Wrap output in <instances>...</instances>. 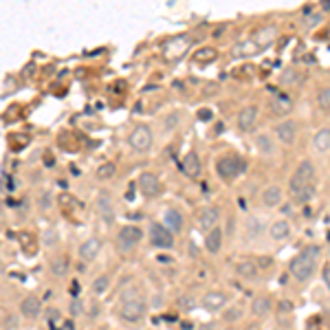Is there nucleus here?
Here are the masks:
<instances>
[{
	"instance_id": "obj_1",
	"label": "nucleus",
	"mask_w": 330,
	"mask_h": 330,
	"mask_svg": "<svg viewBox=\"0 0 330 330\" xmlns=\"http://www.w3.org/2000/svg\"><path fill=\"white\" fill-rule=\"evenodd\" d=\"M317 258H319V249L317 246H308L302 253H297L293 260L288 262V271L295 280L300 282H306V280L312 278L315 273V266H317Z\"/></svg>"
},
{
	"instance_id": "obj_2",
	"label": "nucleus",
	"mask_w": 330,
	"mask_h": 330,
	"mask_svg": "<svg viewBox=\"0 0 330 330\" xmlns=\"http://www.w3.org/2000/svg\"><path fill=\"white\" fill-rule=\"evenodd\" d=\"M146 317V304H143L141 297H124L119 304V319L128 326H139Z\"/></svg>"
},
{
	"instance_id": "obj_3",
	"label": "nucleus",
	"mask_w": 330,
	"mask_h": 330,
	"mask_svg": "<svg viewBox=\"0 0 330 330\" xmlns=\"http://www.w3.org/2000/svg\"><path fill=\"white\" fill-rule=\"evenodd\" d=\"M242 168H244V163L236 154H222V156L216 158V174L222 180H234L242 172Z\"/></svg>"
},
{
	"instance_id": "obj_4",
	"label": "nucleus",
	"mask_w": 330,
	"mask_h": 330,
	"mask_svg": "<svg viewBox=\"0 0 330 330\" xmlns=\"http://www.w3.org/2000/svg\"><path fill=\"white\" fill-rule=\"evenodd\" d=\"M143 240V229L136 224H124L117 234V249L121 253H130L134 251V246Z\"/></svg>"
},
{
	"instance_id": "obj_5",
	"label": "nucleus",
	"mask_w": 330,
	"mask_h": 330,
	"mask_svg": "<svg viewBox=\"0 0 330 330\" xmlns=\"http://www.w3.org/2000/svg\"><path fill=\"white\" fill-rule=\"evenodd\" d=\"M152 141H154V134H152V128L146 124H139L134 130L128 134V146L132 148L134 152H148L152 148Z\"/></svg>"
},
{
	"instance_id": "obj_6",
	"label": "nucleus",
	"mask_w": 330,
	"mask_h": 330,
	"mask_svg": "<svg viewBox=\"0 0 330 330\" xmlns=\"http://www.w3.org/2000/svg\"><path fill=\"white\" fill-rule=\"evenodd\" d=\"M150 244L156 246V249H172L174 234L163 222H152L150 224Z\"/></svg>"
},
{
	"instance_id": "obj_7",
	"label": "nucleus",
	"mask_w": 330,
	"mask_h": 330,
	"mask_svg": "<svg viewBox=\"0 0 330 330\" xmlns=\"http://www.w3.org/2000/svg\"><path fill=\"white\" fill-rule=\"evenodd\" d=\"M297 130L300 128H297L295 119H284L275 126V136H278V141L282 143V146H293L297 141Z\"/></svg>"
},
{
	"instance_id": "obj_8",
	"label": "nucleus",
	"mask_w": 330,
	"mask_h": 330,
	"mask_svg": "<svg viewBox=\"0 0 330 330\" xmlns=\"http://www.w3.org/2000/svg\"><path fill=\"white\" fill-rule=\"evenodd\" d=\"M102 246H104L102 238H95V236H92V238H86L80 246H77V256H80L84 262H92V260H97V256L102 253Z\"/></svg>"
},
{
	"instance_id": "obj_9",
	"label": "nucleus",
	"mask_w": 330,
	"mask_h": 330,
	"mask_svg": "<svg viewBox=\"0 0 330 330\" xmlns=\"http://www.w3.org/2000/svg\"><path fill=\"white\" fill-rule=\"evenodd\" d=\"M202 308H207L209 312H220L227 308V293H222V290H209V293L202 295Z\"/></svg>"
},
{
	"instance_id": "obj_10",
	"label": "nucleus",
	"mask_w": 330,
	"mask_h": 330,
	"mask_svg": "<svg viewBox=\"0 0 330 330\" xmlns=\"http://www.w3.org/2000/svg\"><path fill=\"white\" fill-rule=\"evenodd\" d=\"M198 227H200L202 231H212L214 227H218V218H220V209L216 205H207L202 207L200 212H198Z\"/></svg>"
},
{
	"instance_id": "obj_11",
	"label": "nucleus",
	"mask_w": 330,
	"mask_h": 330,
	"mask_svg": "<svg viewBox=\"0 0 330 330\" xmlns=\"http://www.w3.org/2000/svg\"><path fill=\"white\" fill-rule=\"evenodd\" d=\"M139 192L146 198H156L158 194H161V180L150 172L141 174L139 176Z\"/></svg>"
},
{
	"instance_id": "obj_12",
	"label": "nucleus",
	"mask_w": 330,
	"mask_h": 330,
	"mask_svg": "<svg viewBox=\"0 0 330 330\" xmlns=\"http://www.w3.org/2000/svg\"><path fill=\"white\" fill-rule=\"evenodd\" d=\"M275 36H278V29L271 24H266V26H260L256 33H253V38H251V44L256 46V51H262V48H266L268 44H273L275 40Z\"/></svg>"
},
{
	"instance_id": "obj_13",
	"label": "nucleus",
	"mask_w": 330,
	"mask_h": 330,
	"mask_svg": "<svg viewBox=\"0 0 330 330\" xmlns=\"http://www.w3.org/2000/svg\"><path fill=\"white\" fill-rule=\"evenodd\" d=\"M190 44H192V38L190 36H178V38H172L168 44H165V48H163V53H165V58H180V55H185V51L190 48Z\"/></svg>"
},
{
	"instance_id": "obj_14",
	"label": "nucleus",
	"mask_w": 330,
	"mask_h": 330,
	"mask_svg": "<svg viewBox=\"0 0 330 330\" xmlns=\"http://www.w3.org/2000/svg\"><path fill=\"white\" fill-rule=\"evenodd\" d=\"M258 114H260V110L256 106H244L238 112V117H236V126H238L240 132H249L253 130V126H256L258 121Z\"/></svg>"
},
{
	"instance_id": "obj_15",
	"label": "nucleus",
	"mask_w": 330,
	"mask_h": 330,
	"mask_svg": "<svg viewBox=\"0 0 330 330\" xmlns=\"http://www.w3.org/2000/svg\"><path fill=\"white\" fill-rule=\"evenodd\" d=\"M260 200H262V205L266 207V209L280 207V205H282V200H284L282 187H280V185H268V187H264L262 194H260Z\"/></svg>"
},
{
	"instance_id": "obj_16",
	"label": "nucleus",
	"mask_w": 330,
	"mask_h": 330,
	"mask_svg": "<svg viewBox=\"0 0 330 330\" xmlns=\"http://www.w3.org/2000/svg\"><path fill=\"white\" fill-rule=\"evenodd\" d=\"M95 205H97V214L102 216L106 222H112L114 220V202L110 198L108 192H99L95 198Z\"/></svg>"
},
{
	"instance_id": "obj_17",
	"label": "nucleus",
	"mask_w": 330,
	"mask_h": 330,
	"mask_svg": "<svg viewBox=\"0 0 330 330\" xmlns=\"http://www.w3.org/2000/svg\"><path fill=\"white\" fill-rule=\"evenodd\" d=\"M180 170H183V174L187 176V178H198L200 176V158H198V154L194 150H190L183 156V161H180Z\"/></svg>"
},
{
	"instance_id": "obj_18",
	"label": "nucleus",
	"mask_w": 330,
	"mask_h": 330,
	"mask_svg": "<svg viewBox=\"0 0 330 330\" xmlns=\"http://www.w3.org/2000/svg\"><path fill=\"white\" fill-rule=\"evenodd\" d=\"M42 312V302L36 295H26L20 302V315L24 319H38Z\"/></svg>"
},
{
	"instance_id": "obj_19",
	"label": "nucleus",
	"mask_w": 330,
	"mask_h": 330,
	"mask_svg": "<svg viewBox=\"0 0 330 330\" xmlns=\"http://www.w3.org/2000/svg\"><path fill=\"white\" fill-rule=\"evenodd\" d=\"M290 234H293V227H290V222L288 220H284V218L275 220V222H271V227H268V238L275 240V242L288 240Z\"/></svg>"
},
{
	"instance_id": "obj_20",
	"label": "nucleus",
	"mask_w": 330,
	"mask_h": 330,
	"mask_svg": "<svg viewBox=\"0 0 330 330\" xmlns=\"http://www.w3.org/2000/svg\"><path fill=\"white\" fill-rule=\"evenodd\" d=\"M222 242H224L222 227H214L212 231H207V234H205V249H207V253H212V256L220 253V249H222Z\"/></svg>"
},
{
	"instance_id": "obj_21",
	"label": "nucleus",
	"mask_w": 330,
	"mask_h": 330,
	"mask_svg": "<svg viewBox=\"0 0 330 330\" xmlns=\"http://www.w3.org/2000/svg\"><path fill=\"white\" fill-rule=\"evenodd\" d=\"M290 108H293V99L288 95H284V92H280V95H275L271 99V112L278 114V117H282V114H288Z\"/></svg>"
},
{
	"instance_id": "obj_22",
	"label": "nucleus",
	"mask_w": 330,
	"mask_h": 330,
	"mask_svg": "<svg viewBox=\"0 0 330 330\" xmlns=\"http://www.w3.org/2000/svg\"><path fill=\"white\" fill-rule=\"evenodd\" d=\"M312 150L319 152V154H326L330 152V128H319L312 136Z\"/></svg>"
},
{
	"instance_id": "obj_23",
	"label": "nucleus",
	"mask_w": 330,
	"mask_h": 330,
	"mask_svg": "<svg viewBox=\"0 0 330 330\" xmlns=\"http://www.w3.org/2000/svg\"><path fill=\"white\" fill-rule=\"evenodd\" d=\"M253 143H256V150H260L264 156H271L275 152V143H273L268 132H258V134L253 136Z\"/></svg>"
},
{
	"instance_id": "obj_24",
	"label": "nucleus",
	"mask_w": 330,
	"mask_h": 330,
	"mask_svg": "<svg viewBox=\"0 0 330 330\" xmlns=\"http://www.w3.org/2000/svg\"><path fill=\"white\" fill-rule=\"evenodd\" d=\"M163 224L172 231V234H178V231L183 229V216H180L176 209H165L163 212Z\"/></svg>"
},
{
	"instance_id": "obj_25",
	"label": "nucleus",
	"mask_w": 330,
	"mask_h": 330,
	"mask_svg": "<svg viewBox=\"0 0 330 330\" xmlns=\"http://www.w3.org/2000/svg\"><path fill=\"white\" fill-rule=\"evenodd\" d=\"M297 176H302L304 180H308V183H312V178H315V163L310 161V158H302L300 165H297L295 170Z\"/></svg>"
},
{
	"instance_id": "obj_26",
	"label": "nucleus",
	"mask_w": 330,
	"mask_h": 330,
	"mask_svg": "<svg viewBox=\"0 0 330 330\" xmlns=\"http://www.w3.org/2000/svg\"><path fill=\"white\" fill-rule=\"evenodd\" d=\"M271 306H273L271 297H256V300L251 302V312L258 317H264L268 310H271Z\"/></svg>"
},
{
	"instance_id": "obj_27",
	"label": "nucleus",
	"mask_w": 330,
	"mask_h": 330,
	"mask_svg": "<svg viewBox=\"0 0 330 330\" xmlns=\"http://www.w3.org/2000/svg\"><path fill=\"white\" fill-rule=\"evenodd\" d=\"M110 282H112V278H110L108 273H102V275H97L95 280H92V284H90V290H92V295H104L106 290L110 288Z\"/></svg>"
},
{
	"instance_id": "obj_28",
	"label": "nucleus",
	"mask_w": 330,
	"mask_h": 330,
	"mask_svg": "<svg viewBox=\"0 0 330 330\" xmlns=\"http://www.w3.org/2000/svg\"><path fill=\"white\" fill-rule=\"evenodd\" d=\"M114 174H117V165L110 163V161H104L102 165H97V170H95L97 180H110V178H114Z\"/></svg>"
},
{
	"instance_id": "obj_29",
	"label": "nucleus",
	"mask_w": 330,
	"mask_h": 330,
	"mask_svg": "<svg viewBox=\"0 0 330 330\" xmlns=\"http://www.w3.org/2000/svg\"><path fill=\"white\" fill-rule=\"evenodd\" d=\"M51 273L55 278H64L66 273H68V258L66 256H58L51 260Z\"/></svg>"
},
{
	"instance_id": "obj_30",
	"label": "nucleus",
	"mask_w": 330,
	"mask_h": 330,
	"mask_svg": "<svg viewBox=\"0 0 330 330\" xmlns=\"http://www.w3.org/2000/svg\"><path fill=\"white\" fill-rule=\"evenodd\" d=\"M236 273L240 278H256L258 275V264L256 262H249V260H242L236 264Z\"/></svg>"
},
{
	"instance_id": "obj_31",
	"label": "nucleus",
	"mask_w": 330,
	"mask_h": 330,
	"mask_svg": "<svg viewBox=\"0 0 330 330\" xmlns=\"http://www.w3.org/2000/svg\"><path fill=\"white\" fill-rule=\"evenodd\" d=\"M242 315H244V312H242L240 306H227V308L222 310V315H220V317H222L224 324H236L238 319H242Z\"/></svg>"
},
{
	"instance_id": "obj_32",
	"label": "nucleus",
	"mask_w": 330,
	"mask_h": 330,
	"mask_svg": "<svg viewBox=\"0 0 330 330\" xmlns=\"http://www.w3.org/2000/svg\"><path fill=\"white\" fill-rule=\"evenodd\" d=\"M308 185H310V183H308V180H304V178H302V176L293 174V176H290V180H288V194L295 198V196L300 194V192L304 190V187H308Z\"/></svg>"
},
{
	"instance_id": "obj_33",
	"label": "nucleus",
	"mask_w": 330,
	"mask_h": 330,
	"mask_svg": "<svg viewBox=\"0 0 330 330\" xmlns=\"http://www.w3.org/2000/svg\"><path fill=\"white\" fill-rule=\"evenodd\" d=\"M317 106L324 112H330V86H322L317 90Z\"/></svg>"
},
{
	"instance_id": "obj_34",
	"label": "nucleus",
	"mask_w": 330,
	"mask_h": 330,
	"mask_svg": "<svg viewBox=\"0 0 330 330\" xmlns=\"http://www.w3.org/2000/svg\"><path fill=\"white\" fill-rule=\"evenodd\" d=\"M312 196H315V185H308V187H304V190H302L300 192V194H297L295 198H293V200L297 202V205H304V202H308V200H310V198Z\"/></svg>"
},
{
	"instance_id": "obj_35",
	"label": "nucleus",
	"mask_w": 330,
	"mask_h": 330,
	"mask_svg": "<svg viewBox=\"0 0 330 330\" xmlns=\"http://www.w3.org/2000/svg\"><path fill=\"white\" fill-rule=\"evenodd\" d=\"M280 82H282L284 86H293V84H297V82H300V73H297L295 68H286L282 75H280Z\"/></svg>"
},
{
	"instance_id": "obj_36",
	"label": "nucleus",
	"mask_w": 330,
	"mask_h": 330,
	"mask_svg": "<svg viewBox=\"0 0 330 330\" xmlns=\"http://www.w3.org/2000/svg\"><path fill=\"white\" fill-rule=\"evenodd\" d=\"M178 124H180V114H178V112H170L168 117L163 119V130H170V132H172V130L178 128Z\"/></svg>"
},
{
	"instance_id": "obj_37",
	"label": "nucleus",
	"mask_w": 330,
	"mask_h": 330,
	"mask_svg": "<svg viewBox=\"0 0 330 330\" xmlns=\"http://www.w3.org/2000/svg\"><path fill=\"white\" fill-rule=\"evenodd\" d=\"M20 319L14 315V312H2V330H14L18 326Z\"/></svg>"
},
{
	"instance_id": "obj_38",
	"label": "nucleus",
	"mask_w": 330,
	"mask_h": 330,
	"mask_svg": "<svg viewBox=\"0 0 330 330\" xmlns=\"http://www.w3.org/2000/svg\"><path fill=\"white\" fill-rule=\"evenodd\" d=\"M11 92H16V77L4 75L2 77V97L11 95Z\"/></svg>"
},
{
	"instance_id": "obj_39",
	"label": "nucleus",
	"mask_w": 330,
	"mask_h": 330,
	"mask_svg": "<svg viewBox=\"0 0 330 330\" xmlns=\"http://www.w3.org/2000/svg\"><path fill=\"white\" fill-rule=\"evenodd\" d=\"M246 229H249V236H251V238H253V236H260V229H262L260 220L249 218V220H246Z\"/></svg>"
},
{
	"instance_id": "obj_40",
	"label": "nucleus",
	"mask_w": 330,
	"mask_h": 330,
	"mask_svg": "<svg viewBox=\"0 0 330 330\" xmlns=\"http://www.w3.org/2000/svg\"><path fill=\"white\" fill-rule=\"evenodd\" d=\"M216 58V51H214V48H200V51H198V62H212V60Z\"/></svg>"
},
{
	"instance_id": "obj_41",
	"label": "nucleus",
	"mask_w": 330,
	"mask_h": 330,
	"mask_svg": "<svg viewBox=\"0 0 330 330\" xmlns=\"http://www.w3.org/2000/svg\"><path fill=\"white\" fill-rule=\"evenodd\" d=\"M70 315L73 317L84 315V300H73L70 302Z\"/></svg>"
},
{
	"instance_id": "obj_42",
	"label": "nucleus",
	"mask_w": 330,
	"mask_h": 330,
	"mask_svg": "<svg viewBox=\"0 0 330 330\" xmlns=\"http://www.w3.org/2000/svg\"><path fill=\"white\" fill-rule=\"evenodd\" d=\"M51 194H48V192H42L40 196H38V205H40V209H48L51 207Z\"/></svg>"
},
{
	"instance_id": "obj_43",
	"label": "nucleus",
	"mask_w": 330,
	"mask_h": 330,
	"mask_svg": "<svg viewBox=\"0 0 330 330\" xmlns=\"http://www.w3.org/2000/svg\"><path fill=\"white\" fill-rule=\"evenodd\" d=\"M44 244H48V246L55 244V231H53V229H46V231H44Z\"/></svg>"
},
{
	"instance_id": "obj_44",
	"label": "nucleus",
	"mask_w": 330,
	"mask_h": 330,
	"mask_svg": "<svg viewBox=\"0 0 330 330\" xmlns=\"http://www.w3.org/2000/svg\"><path fill=\"white\" fill-rule=\"evenodd\" d=\"M44 317H48V322H55V319H60V310H55V308H48L46 312H44Z\"/></svg>"
},
{
	"instance_id": "obj_45",
	"label": "nucleus",
	"mask_w": 330,
	"mask_h": 330,
	"mask_svg": "<svg viewBox=\"0 0 330 330\" xmlns=\"http://www.w3.org/2000/svg\"><path fill=\"white\" fill-rule=\"evenodd\" d=\"M256 264H258V268H268V264H271V258H258Z\"/></svg>"
},
{
	"instance_id": "obj_46",
	"label": "nucleus",
	"mask_w": 330,
	"mask_h": 330,
	"mask_svg": "<svg viewBox=\"0 0 330 330\" xmlns=\"http://www.w3.org/2000/svg\"><path fill=\"white\" fill-rule=\"evenodd\" d=\"M280 310H284V312L293 310V304H290L288 300H282V302H280Z\"/></svg>"
},
{
	"instance_id": "obj_47",
	"label": "nucleus",
	"mask_w": 330,
	"mask_h": 330,
	"mask_svg": "<svg viewBox=\"0 0 330 330\" xmlns=\"http://www.w3.org/2000/svg\"><path fill=\"white\" fill-rule=\"evenodd\" d=\"M319 20H322V16H312L310 22H306V26H308V29H312V26H317V24H319Z\"/></svg>"
},
{
	"instance_id": "obj_48",
	"label": "nucleus",
	"mask_w": 330,
	"mask_h": 330,
	"mask_svg": "<svg viewBox=\"0 0 330 330\" xmlns=\"http://www.w3.org/2000/svg\"><path fill=\"white\" fill-rule=\"evenodd\" d=\"M324 282H326V286H328V290H330V266H326V268H324Z\"/></svg>"
},
{
	"instance_id": "obj_49",
	"label": "nucleus",
	"mask_w": 330,
	"mask_h": 330,
	"mask_svg": "<svg viewBox=\"0 0 330 330\" xmlns=\"http://www.w3.org/2000/svg\"><path fill=\"white\" fill-rule=\"evenodd\" d=\"M198 330H216V324H214V322H209V324H202V326L198 328Z\"/></svg>"
},
{
	"instance_id": "obj_50",
	"label": "nucleus",
	"mask_w": 330,
	"mask_h": 330,
	"mask_svg": "<svg viewBox=\"0 0 330 330\" xmlns=\"http://www.w3.org/2000/svg\"><path fill=\"white\" fill-rule=\"evenodd\" d=\"M198 117H200V119H209V117H212V112H209V110H200V112H198Z\"/></svg>"
},
{
	"instance_id": "obj_51",
	"label": "nucleus",
	"mask_w": 330,
	"mask_h": 330,
	"mask_svg": "<svg viewBox=\"0 0 330 330\" xmlns=\"http://www.w3.org/2000/svg\"><path fill=\"white\" fill-rule=\"evenodd\" d=\"M322 9H324V11H330V0H324V2H322Z\"/></svg>"
},
{
	"instance_id": "obj_52",
	"label": "nucleus",
	"mask_w": 330,
	"mask_h": 330,
	"mask_svg": "<svg viewBox=\"0 0 330 330\" xmlns=\"http://www.w3.org/2000/svg\"><path fill=\"white\" fill-rule=\"evenodd\" d=\"M328 165H330V161H328Z\"/></svg>"
}]
</instances>
